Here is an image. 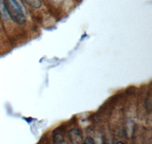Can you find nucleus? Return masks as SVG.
Returning <instances> with one entry per match:
<instances>
[{
  "mask_svg": "<svg viewBox=\"0 0 152 144\" xmlns=\"http://www.w3.org/2000/svg\"><path fill=\"white\" fill-rule=\"evenodd\" d=\"M3 3L6 13L12 21L18 24L25 23L24 12L18 0H3Z\"/></svg>",
  "mask_w": 152,
  "mask_h": 144,
  "instance_id": "obj_1",
  "label": "nucleus"
},
{
  "mask_svg": "<svg viewBox=\"0 0 152 144\" xmlns=\"http://www.w3.org/2000/svg\"><path fill=\"white\" fill-rule=\"evenodd\" d=\"M69 137L70 140L74 143H81V140H83L82 134L78 129H72L70 130L69 132Z\"/></svg>",
  "mask_w": 152,
  "mask_h": 144,
  "instance_id": "obj_2",
  "label": "nucleus"
},
{
  "mask_svg": "<svg viewBox=\"0 0 152 144\" xmlns=\"http://www.w3.org/2000/svg\"><path fill=\"white\" fill-rule=\"evenodd\" d=\"M24 1L34 9H39L42 5L41 0H24Z\"/></svg>",
  "mask_w": 152,
  "mask_h": 144,
  "instance_id": "obj_3",
  "label": "nucleus"
},
{
  "mask_svg": "<svg viewBox=\"0 0 152 144\" xmlns=\"http://www.w3.org/2000/svg\"><path fill=\"white\" fill-rule=\"evenodd\" d=\"M63 140H64L63 136L61 135L60 134H55L53 135V141L56 143H63Z\"/></svg>",
  "mask_w": 152,
  "mask_h": 144,
  "instance_id": "obj_4",
  "label": "nucleus"
},
{
  "mask_svg": "<svg viewBox=\"0 0 152 144\" xmlns=\"http://www.w3.org/2000/svg\"><path fill=\"white\" fill-rule=\"evenodd\" d=\"M85 143H88V144H94L95 143L94 140L93 138H91V137H87L85 138Z\"/></svg>",
  "mask_w": 152,
  "mask_h": 144,
  "instance_id": "obj_5",
  "label": "nucleus"
}]
</instances>
